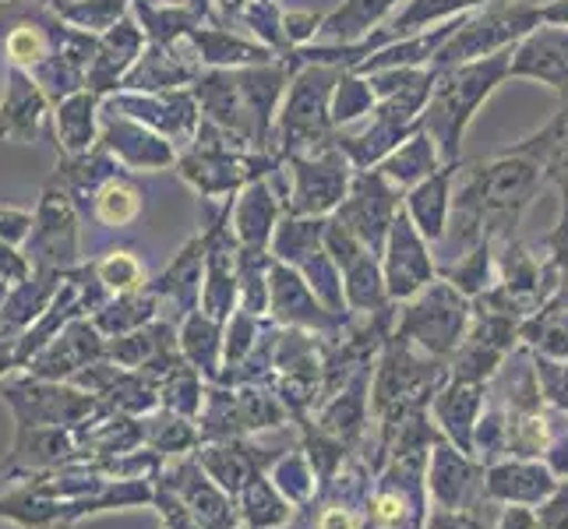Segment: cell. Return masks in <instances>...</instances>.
Returning <instances> with one entry per match:
<instances>
[{
  "label": "cell",
  "instance_id": "cell-30",
  "mask_svg": "<svg viewBox=\"0 0 568 529\" xmlns=\"http://www.w3.org/2000/svg\"><path fill=\"white\" fill-rule=\"evenodd\" d=\"M375 89H371V82L364 74L357 71H343L336 92H332V124L336 128H349L354 121H361V116H367L371 110H375Z\"/></svg>",
  "mask_w": 568,
  "mask_h": 529
},
{
  "label": "cell",
  "instance_id": "cell-37",
  "mask_svg": "<svg viewBox=\"0 0 568 529\" xmlns=\"http://www.w3.org/2000/svg\"><path fill=\"white\" fill-rule=\"evenodd\" d=\"M142 212V199L139 191L128 184H110L100 199V220L106 226H128L131 220H139Z\"/></svg>",
  "mask_w": 568,
  "mask_h": 529
},
{
  "label": "cell",
  "instance_id": "cell-14",
  "mask_svg": "<svg viewBox=\"0 0 568 529\" xmlns=\"http://www.w3.org/2000/svg\"><path fill=\"white\" fill-rule=\"evenodd\" d=\"M484 4H491V0H406V8L392 14L375 35H367L364 43L346 47L349 71H357L371 53H378L382 47L396 43V39H406V35H414V32H424V29H430V26H442V22H448V18H459V14H466V11L484 8Z\"/></svg>",
  "mask_w": 568,
  "mask_h": 529
},
{
  "label": "cell",
  "instance_id": "cell-22",
  "mask_svg": "<svg viewBox=\"0 0 568 529\" xmlns=\"http://www.w3.org/2000/svg\"><path fill=\"white\" fill-rule=\"evenodd\" d=\"M399 4L403 0H343L339 8H332L325 14L322 35L336 47L364 43L367 35H375L388 22V14Z\"/></svg>",
  "mask_w": 568,
  "mask_h": 529
},
{
  "label": "cell",
  "instance_id": "cell-44",
  "mask_svg": "<svg viewBox=\"0 0 568 529\" xmlns=\"http://www.w3.org/2000/svg\"><path fill=\"white\" fill-rule=\"evenodd\" d=\"M544 462L555 469V477H558V480H568V430H565L561 438L551 441V448H547Z\"/></svg>",
  "mask_w": 568,
  "mask_h": 529
},
{
  "label": "cell",
  "instance_id": "cell-1",
  "mask_svg": "<svg viewBox=\"0 0 568 529\" xmlns=\"http://www.w3.org/2000/svg\"><path fill=\"white\" fill-rule=\"evenodd\" d=\"M508 64H513V47L438 71L420 128L435 139L442 163H463V134L474 124L477 110L495 95V89L508 82Z\"/></svg>",
  "mask_w": 568,
  "mask_h": 529
},
{
  "label": "cell",
  "instance_id": "cell-3",
  "mask_svg": "<svg viewBox=\"0 0 568 529\" xmlns=\"http://www.w3.org/2000/svg\"><path fill=\"white\" fill-rule=\"evenodd\" d=\"M155 487L149 480H110L103 491L57 501V498H39L26 491L22 484H14L11 491L0 495V519L18 526V529H68L89 516L113 512V508H139L149 505Z\"/></svg>",
  "mask_w": 568,
  "mask_h": 529
},
{
  "label": "cell",
  "instance_id": "cell-23",
  "mask_svg": "<svg viewBox=\"0 0 568 529\" xmlns=\"http://www.w3.org/2000/svg\"><path fill=\"white\" fill-rule=\"evenodd\" d=\"M442 166L445 163H442V152H438L435 139H430L424 128H417L396 152L385 155L375 170L385 176L392 187L406 194L409 187H417L420 181H427V176L435 170H442Z\"/></svg>",
  "mask_w": 568,
  "mask_h": 529
},
{
  "label": "cell",
  "instance_id": "cell-8",
  "mask_svg": "<svg viewBox=\"0 0 568 529\" xmlns=\"http://www.w3.org/2000/svg\"><path fill=\"white\" fill-rule=\"evenodd\" d=\"M290 199L283 202L286 215H332L354 184V163L346 160V152L332 139L325 149L307 155H290Z\"/></svg>",
  "mask_w": 568,
  "mask_h": 529
},
{
  "label": "cell",
  "instance_id": "cell-12",
  "mask_svg": "<svg viewBox=\"0 0 568 529\" xmlns=\"http://www.w3.org/2000/svg\"><path fill=\"white\" fill-rule=\"evenodd\" d=\"M78 459V435L68 427H14V441L0 462V477L22 484Z\"/></svg>",
  "mask_w": 568,
  "mask_h": 529
},
{
  "label": "cell",
  "instance_id": "cell-11",
  "mask_svg": "<svg viewBox=\"0 0 568 529\" xmlns=\"http://www.w3.org/2000/svg\"><path fill=\"white\" fill-rule=\"evenodd\" d=\"M424 477V491L430 495L435 512H466L477 495H484V466L445 438L430 448Z\"/></svg>",
  "mask_w": 568,
  "mask_h": 529
},
{
  "label": "cell",
  "instance_id": "cell-9",
  "mask_svg": "<svg viewBox=\"0 0 568 529\" xmlns=\"http://www.w3.org/2000/svg\"><path fill=\"white\" fill-rule=\"evenodd\" d=\"M399 208H403V191L392 187L378 170H357L349 194L332 215H336L364 247H371L382 258L388 230L396 223Z\"/></svg>",
  "mask_w": 568,
  "mask_h": 529
},
{
  "label": "cell",
  "instance_id": "cell-31",
  "mask_svg": "<svg viewBox=\"0 0 568 529\" xmlns=\"http://www.w3.org/2000/svg\"><path fill=\"white\" fill-rule=\"evenodd\" d=\"M160 399L166 409H173V414H181L187 420H194L202 414V399H205V391H202V382L194 370H184L181 364L170 370L166 382L160 385Z\"/></svg>",
  "mask_w": 568,
  "mask_h": 529
},
{
  "label": "cell",
  "instance_id": "cell-36",
  "mask_svg": "<svg viewBox=\"0 0 568 529\" xmlns=\"http://www.w3.org/2000/svg\"><path fill=\"white\" fill-rule=\"evenodd\" d=\"M100 279L110 286V289H116V293H134V289H142L145 286V272H142V262L134 258V254H128V251H116V254H110L106 262H100Z\"/></svg>",
  "mask_w": 568,
  "mask_h": 529
},
{
  "label": "cell",
  "instance_id": "cell-33",
  "mask_svg": "<svg viewBox=\"0 0 568 529\" xmlns=\"http://www.w3.org/2000/svg\"><path fill=\"white\" fill-rule=\"evenodd\" d=\"M244 18L251 22L254 35H262V43L268 50H276L280 57L290 50L286 32H283V11H280L276 0H251V4L244 8Z\"/></svg>",
  "mask_w": 568,
  "mask_h": 529
},
{
  "label": "cell",
  "instance_id": "cell-13",
  "mask_svg": "<svg viewBox=\"0 0 568 529\" xmlns=\"http://www.w3.org/2000/svg\"><path fill=\"white\" fill-rule=\"evenodd\" d=\"M268 311L276 315V322L290 328H307V332L343 328V315H332L301 272L276 258H272V268H268Z\"/></svg>",
  "mask_w": 568,
  "mask_h": 529
},
{
  "label": "cell",
  "instance_id": "cell-35",
  "mask_svg": "<svg viewBox=\"0 0 568 529\" xmlns=\"http://www.w3.org/2000/svg\"><path fill=\"white\" fill-rule=\"evenodd\" d=\"M534 370L540 382V396L547 406L568 414V360L558 357H544V353H534Z\"/></svg>",
  "mask_w": 568,
  "mask_h": 529
},
{
  "label": "cell",
  "instance_id": "cell-4",
  "mask_svg": "<svg viewBox=\"0 0 568 529\" xmlns=\"http://www.w3.org/2000/svg\"><path fill=\"white\" fill-rule=\"evenodd\" d=\"M469 322H474L469 297H463L453 283L435 279L430 286H424L417 297L399 304L396 339L427 353V357L448 360L463 346Z\"/></svg>",
  "mask_w": 568,
  "mask_h": 529
},
{
  "label": "cell",
  "instance_id": "cell-10",
  "mask_svg": "<svg viewBox=\"0 0 568 529\" xmlns=\"http://www.w3.org/2000/svg\"><path fill=\"white\" fill-rule=\"evenodd\" d=\"M382 272H385V289L392 304L417 297L424 286L438 279L435 258H430V241L414 226L406 208H399L396 223L388 230V241L382 251Z\"/></svg>",
  "mask_w": 568,
  "mask_h": 529
},
{
  "label": "cell",
  "instance_id": "cell-26",
  "mask_svg": "<svg viewBox=\"0 0 568 529\" xmlns=\"http://www.w3.org/2000/svg\"><path fill=\"white\" fill-rule=\"evenodd\" d=\"M199 466L205 469V474L223 487V491L233 498V495H241L247 480L251 477H258L251 469V459H247V448L237 445V441H215V445H205L202 452H199Z\"/></svg>",
  "mask_w": 568,
  "mask_h": 529
},
{
  "label": "cell",
  "instance_id": "cell-40",
  "mask_svg": "<svg viewBox=\"0 0 568 529\" xmlns=\"http://www.w3.org/2000/svg\"><path fill=\"white\" fill-rule=\"evenodd\" d=\"M152 505L160 508V519H163V529H202L199 519L187 512V505L170 491L166 484L155 480V495H152Z\"/></svg>",
  "mask_w": 568,
  "mask_h": 529
},
{
  "label": "cell",
  "instance_id": "cell-29",
  "mask_svg": "<svg viewBox=\"0 0 568 529\" xmlns=\"http://www.w3.org/2000/svg\"><path fill=\"white\" fill-rule=\"evenodd\" d=\"M181 349H184V357L194 364V370H205L209 378L220 375L223 343H220V325H215L212 318H202V315L187 318V325L181 332Z\"/></svg>",
  "mask_w": 568,
  "mask_h": 529
},
{
  "label": "cell",
  "instance_id": "cell-42",
  "mask_svg": "<svg viewBox=\"0 0 568 529\" xmlns=\"http://www.w3.org/2000/svg\"><path fill=\"white\" fill-rule=\"evenodd\" d=\"M498 529H540L537 508L530 505H505L498 516Z\"/></svg>",
  "mask_w": 568,
  "mask_h": 529
},
{
  "label": "cell",
  "instance_id": "cell-46",
  "mask_svg": "<svg viewBox=\"0 0 568 529\" xmlns=\"http://www.w3.org/2000/svg\"><path fill=\"white\" fill-rule=\"evenodd\" d=\"M318 529H357V519L349 508H328L318 519Z\"/></svg>",
  "mask_w": 568,
  "mask_h": 529
},
{
  "label": "cell",
  "instance_id": "cell-25",
  "mask_svg": "<svg viewBox=\"0 0 568 529\" xmlns=\"http://www.w3.org/2000/svg\"><path fill=\"white\" fill-rule=\"evenodd\" d=\"M438 279L453 283V286L463 293V297H469V301L484 297V293L498 283V258H495V244H491V241H484V244H477L474 251L459 254L456 265L438 268Z\"/></svg>",
  "mask_w": 568,
  "mask_h": 529
},
{
  "label": "cell",
  "instance_id": "cell-2",
  "mask_svg": "<svg viewBox=\"0 0 568 529\" xmlns=\"http://www.w3.org/2000/svg\"><path fill=\"white\" fill-rule=\"evenodd\" d=\"M339 78L343 68H328V64H307L290 74L286 103L280 106L276 128H272V142H276L280 160L318 152L336 139L332 92H336Z\"/></svg>",
  "mask_w": 568,
  "mask_h": 529
},
{
  "label": "cell",
  "instance_id": "cell-39",
  "mask_svg": "<svg viewBox=\"0 0 568 529\" xmlns=\"http://www.w3.org/2000/svg\"><path fill=\"white\" fill-rule=\"evenodd\" d=\"M328 11H283V32H286V47H311L315 35H322Z\"/></svg>",
  "mask_w": 568,
  "mask_h": 529
},
{
  "label": "cell",
  "instance_id": "cell-45",
  "mask_svg": "<svg viewBox=\"0 0 568 529\" xmlns=\"http://www.w3.org/2000/svg\"><path fill=\"white\" fill-rule=\"evenodd\" d=\"M540 22L568 29V0H547V4H540Z\"/></svg>",
  "mask_w": 568,
  "mask_h": 529
},
{
  "label": "cell",
  "instance_id": "cell-28",
  "mask_svg": "<svg viewBox=\"0 0 568 529\" xmlns=\"http://www.w3.org/2000/svg\"><path fill=\"white\" fill-rule=\"evenodd\" d=\"M241 516L251 529H272L286 522L290 508L283 501V491L276 484H268L265 477H251L247 487L241 491Z\"/></svg>",
  "mask_w": 568,
  "mask_h": 529
},
{
  "label": "cell",
  "instance_id": "cell-47",
  "mask_svg": "<svg viewBox=\"0 0 568 529\" xmlns=\"http://www.w3.org/2000/svg\"><path fill=\"white\" fill-rule=\"evenodd\" d=\"M39 50V39L32 32H18L11 35V57L14 61H32V53Z\"/></svg>",
  "mask_w": 568,
  "mask_h": 529
},
{
  "label": "cell",
  "instance_id": "cell-27",
  "mask_svg": "<svg viewBox=\"0 0 568 529\" xmlns=\"http://www.w3.org/2000/svg\"><path fill=\"white\" fill-rule=\"evenodd\" d=\"M142 441L160 456H187L202 441V430H194L187 417L163 409L155 417H142Z\"/></svg>",
  "mask_w": 568,
  "mask_h": 529
},
{
  "label": "cell",
  "instance_id": "cell-32",
  "mask_svg": "<svg viewBox=\"0 0 568 529\" xmlns=\"http://www.w3.org/2000/svg\"><path fill=\"white\" fill-rule=\"evenodd\" d=\"M420 498H409V484L399 480V487H382L371 501V522L378 529H403L414 516H420Z\"/></svg>",
  "mask_w": 568,
  "mask_h": 529
},
{
  "label": "cell",
  "instance_id": "cell-34",
  "mask_svg": "<svg viewBox=\"0 0 568 529\" xmlns=\"http://www.w3.org/2000/svg\"><path fill=\"white\" fill-rule=\"evenodd\" d=\"M364 388H367V378L361 375L343 399H336L325 409V430H336V435H357L361 420H364Z\"/></svg>",
  "mask_w": 568,
  "mask_h": 529
},
{
  "label": "cell",
  "instance_id": "cell-21",
  "mask_svg": "<svg viewBox=\"0 0 568 529\" xmlns=\"http://www.w3.org/2000/svg\"><path fill=\"white\" fill-rule=\"evenodd\" d=\"M106 353L100 332L85 322H74L68 325V332L57 343H50L39 357H32L29 370L36 378H50V382H61L68 375H78L82 367L95 364Z\"/></svg>",
  "mask_w": 568,
  "mask_h": 529
},
{
  "label": "cell",
  "instance_id": "cell-5",
  "mask_svg": "<svg viewBox=\"0 0 568 529\" xmlns=\"http://www.w3.org/2000/svg\"><path fill=\"white\" fill-rule=\"evenodd\" d=\"M540 22V4H523V0H491L477 11H469L463 18V26L456 35L435 53L430 68L445 71L456 64L480 61V57L501 53L508 47H516L523 35H530Z\"/></svg>",
  "mask_w": 568,
  "mask_h": 529
},
{
  "label": "cell",
  "instance_id": "cell-6",
  "mask_svg": "<svg viewBox=\"0 0 568 529\" xmlns=\"http://www.w3.org/2000/svg\"><path fill=\"white\" fill-rule=\"evenodd\" d=\"M480 181H484V237L495 247L516 241V226L523 212L530 208L537 191L544 184V170L530 155L519 152H498L495 160H480Z\"/></svg>",
  "mask_w": 568,
  "mask_h": 529
},
{
  "label": "cell",
  "instance_id": "cell-20",
  "mask_svg": "<svg viewBox=\"0 0 568 529\" xmlns=\"http://www.w3.org/2000/svg\"><path fill=\"white\" fill-rule=\"evenodd\" d=\"M463 170V163H445L403 194V208L414 220V226L424 233L430 244H442L448 233V215H453V181Z\"/></svg>",
  "mask_w": 568,
  "mask_h": 529
},
{
  "label": "cell",
  "instance_id": "cell-17",
  "mask_svg": "<svg viewBox=\"0 0 568 529\" xmlns=\"http://www.w3.org/2000/svg\"><path fill=\"white\" fill-rule=\"evenodd\" d=\"M160 484H166L170 491L187 505V512L199 519L202 529H233L237 526V508H233V501L223 487L199 466V459L194 462L184 459L178 466H170L160 477Z\"/></svg>",
  "mask_w": 568,
  "mask_h": 529
},
{
  "label": "cell",
  "instance_id": "cell-41",
  "mask_svg": "<svg viewBox=\"0 0 568 529\" xmlns=\"http://www.w3.org/2000/svg\"><path fill=\"white\" fill-rule=\"evenodd\" d=\"M540 529H568V480H561L558 491L537 508Z\"/></svg>",
  "mask_w": 568,
  "mask_h": 529
},
{
  "label": "cell",
  "instance_id": "cell-24",
  "mask_svg": "<svg viewBox=\"0 0 568 529\" xmlns=\"http://www.w3.org/2000/svg\"><path fill=\"white\" fill-rule=\"evenodd\" d=\"M280 212H286L272 187L265 181H251L244 199L237 205V237L244 247H258L265 251L272 244V233L280 226Z\"/></svg>",
  "mask_w": 568,
  "mask_h": 529
},
{
  "label": "cell",
  "instance_id": "cell-18",
  "mask_svg": "<svg viewBox=\"0 0 568 529\" xmlns=\"http://www.w3.org/2000/svg\"><path fill=\"white\" fill-rule=\"evenodd\" d=\"M508 152L530 155L534 163H540L544 181L558 187V194H561V215H558V230L551 233V237H547V244L568 241V100L537 134L523 139L519 145H513Z\"/></svg>",
  "mask_w": 568,
  "mask_h": 529
},
{
  "label": "cell",
  "instance_id": "cell-43",
  "mask_svg": "<svg viewBox=\"0 0 568 529\" xmlns=\"http://www.w3.org/2000/svg\"><path fill=\"white\" fill-rule=\"evenodd\" d=\"M424 529H487V526L469 512H430L424 519Z\"/></svg>",
  "mask_w": 568,
  "mask_h": 529
},
{
  "label": "cell",
  "instance_id": "cell-16",
  "mask_svg": "<svg viewBox=\"0 0 568 529\" xmlns=\"http://www.w3.org/2000/svg\"><path fill=\"white\" fill-rule=\"evenodd\" d=\"M508 78H526V82L551 85L568 100V29L537 26L513 47V64Z\"/></svg>",
  "mask_w": 568,
  "mask_h": 529
},
{
  "label": "cell",
  "instance_id": "cell-15",
  "mask_svg": "<svg viewBox=\"0 0 568 529\" xmlns=\"http://www.w3.org/2000/svg\"><path fill=\"white\" fill-rule=\"evenodd\" d=\"M561 487L555 469L540 459H495L484 469V498L498 505H530L540 508Z\"/></svg>",
  "mask_w": 568,
  "mask_h": 529
},
{
  "label": "cell",
  "instance_id": "cell-7",
  "mask_svg": "<svg viewBox=\"0 0 568 529\" xmlns=\"http://www.w3.org/2000/svg\"><path fill=\"white\" fill-rule=\"evenodd\" d=\"M0 399L11 406L14 427H68L78 430L103 414V403L85 388H71L50 378H18L0 385Z\"/></svg>",
  "mask_w": 568,
  "mask_h": 529
},
{
  "label": "cell",
  "instance_id": "cell-38",
  "mask_svg": "<svg viewBox=\"0 0 568 529\" xmlns=\"http://www.w3.org/2000/svg\"><path fill=\"white\" fill-rule=\"evenodd\" d=\"M254 339H258V315H251V311L241 307L237 315L230 318V332H226V343H223L226 367H237L254 349Z\"/></svg>",
  "mask_w": 568,
  "mask_h": 529
},
{
  "label": "cell",
  "instance_id": "cell-19",
  "mask_svg": "<svg viewBox=\"0 0 568 529\" xmlns=\"http://www.w3.org/2000/svg\"><path fill=\"white\" fill-rule=\"evenodd\" d=\"M484 396H487V388L480 382L448 378L435 391V399H430V414H435V424L445 435V441H453L469 456H474V430L484 414Z\"/></svg>",
  "mask_w": 568,
  "mask_h": 529
}]
</instances>
